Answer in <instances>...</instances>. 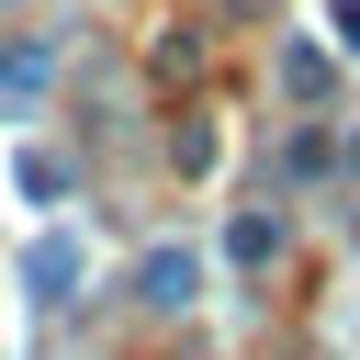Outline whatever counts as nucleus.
I'll return each instance as SVG.
<instances>
[{
    "mask_svg": "<svg viewBox=\"0 0 360 360\" xmlns=\"http://www.w3.org/2000/svg\"><path fill=\"white\" fill-rule=\"evenodd\" d=\"M135 292H146V304H191V259H146Z\"/></svg>",
    "mask_w": 360,
    "mask_h": 360,
    "instance_id": "1",
    "label": "nucleus"
},
{
    "mask_svg": "<svg viewBox=\"0 0 360 360\" xmlns=\"http://www.w3.org/2000/svg\"><path fill=\"white\" fill-rule=\"evenodd\" d=\"M0 90H11V101H34V90H45V56H34V45H11V56H0Z\"/></svg>",
    "mask_w": 360,
    "mask_h": 360,
    "instance_id": "2",
    "label": "nucleus"
}]
</instances>
